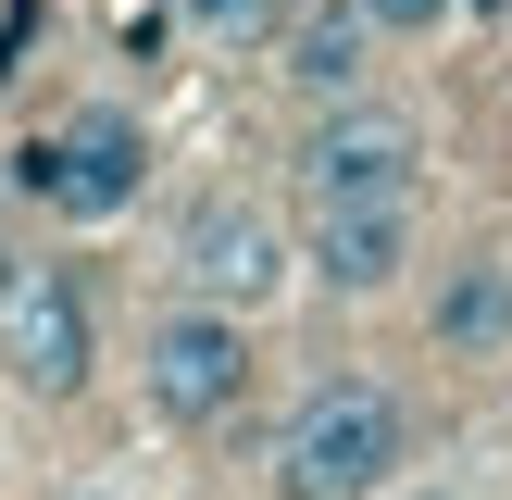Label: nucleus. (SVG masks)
I'll list each match as a JSON object with an SVG mask.
<instances>
[{
  "label": "nucleus",
  "mask_w": 512,
  "mask_h": 500,
  "mask_svg": "<svg viewBox=\"0 0 512 500\" xmlns=\"http://www.w3.org/2000/svg\"><path fill=\"white\" fill-rule=\"evenodd\" d=\"M288 275H300V238L263 213V200H238V188H213L188 225H175V288L188 300L263 313V300H288Z\"/></svg>",
  "instance_id": "nucleus-5"
},
{
  "label": "nucleus",
  "mask_w": 512,
  "mask_h": 500,
  "mask_svg": "<svg viewBox=\"0 0 512 500\" xmlns=\"http://www.w3.org/2000/svg\"><path fill=\"white\" fill-rule=\"evenodd\" d=\"M188 25H200V38H275L288 0H188Z\"/></svg>",
  "instance_id": "nucleus-10"
},
{
  "label": "nucleus",
  "mask_w": 512,
  "mask_h": 500,
  "mask_svg": "<svg viewBox=\"0 0 512 500\" xmlns=\"http://www.w3.org/2000/svg\"><path fill=\"white\" fill-rule=\"evenodd\" d=\"M75 500H113V488H75Z\"/></svg>",
  "instance_id": "nucleus-13"
},
{
  "label": "nucleus",
  "mask_w": 512,
  "mask_h": 500,
  "mask_svg": "<svg viewBox=\"0 0 512 500\" xmlns=\"http://www.w3.org/2000/svg\"><path fill=\"white\" fill-rule=\"evenodd\" d=\"M25 50H38V0H13V13H0V88L25 75Z\"/></svg>",
  "instance_id": "nucleus-12"
},
{
  "label": "nucleus",
  "mask_w": 512,
  "mask_h": 500,
  "mask_svg": "<svg viewBox=\"0 0 512 500\" xmlns=\"http://www.w3.org/2000/svg\"><path fill=\"white\" fill-rule=\"evenodd\" d=\"M250 375H263V350H250V313H225V300L175 288V313H150L138 338V400L163 425H225L250 400Z\"/></svg>",
  "instance_id": "nucleus-3"
},
{
  "label": "nucleus",
  "mask_w": 512,
  "mask_h": 500,
  "mask_svg": "<svg viewBox=\"0 0 512 500\" xmlns=\"http://www.w3.org/2000/svg\"><path fill=\"white\" fill-rule=\"evenodd\" d=\"M363 13H375V38H438L450 0H363Z\"/></svg>",
  "instance_id": "nucleus-11"
},
{
  "label": "nucleus",
  "mask_w": 512,
  "mask_h": 500,
  "mask_svg": "<svg viewBox=\"0 0 512 500\" xmlns=\"http://www.w3.org/2000/svg\"><path fill=\"white\" fill-rule=\"evenodd\" d=\"M300 275L325 300H388L413 275V200H338L300 225Z\"/></svg>",
  "instance_id": "nucleus-7"
},
{
  "label": "nucleus",
  "mask_w": 512,
  "mask_h": 500,
  "mask_svg": "<svg viewBox=\"0 0 512 500\" xmlns=\"http://www.w3.org/2000/svg\"><path fill=\"white\" fill-rule=\"evenodd\" d=\"M413 463V413L388 375H325L275 425V500H388Z\"/></svg>",
  "instance_id": "nucleus-1"
},
{
  "label": "nucleus",
  "mask_w": 512,
  "mask_h": 500,
  "mask_svg": "<svg viewBox=\"0 0 512 500\" xmlns=\"http://www.w3.org/2000/svg\"><path fill=\"white\" fill-rule=\"evenodd\" d=\"M413 175H425V125L388 113V100H313V125H300V150H288L300 213H338V200H413Z\"/></svg>",
  "instance_id": "nucleus-4"
},
{
  "label": "nucleus",
  "mask_w": 512,
  "mask_h": 500,
  "mask_svg": "<svg viewBox=\"0 0 512 500\" xmlns=\"http://www.w3.org/2000/svg\"><path fill=\"white\" fill-rule=\"evenodd\" d=\"M275 75H288L300 100H363L375 13H363V0H288V25H275Z\"/></svg>",
  "instance_id": "nucleus-8"
},
{
  "label": "nucleus",
  "mask_w": 512,
  "mask_h": 500,
  "mask_svg": "<svg viewBox=\"0 0 512 500\" xmlns=\"http://www.w3.org/2000/svg\"><path fill=\"white\" fill-rule=\"evenodd\" d=\"M138 188H150V125L125 113V100H88V113L38 125V138L13 150V200H38V213H63V225L138 213Z\"/></svg>",
  "instance_id": "nucleus-2"
},
{
  "label": "nucleus",
  "mask_w": 512,
  "mask_h": 500,
  "mask_svg": "<svg viewBox=\"0 0 512 500\" xmlns=\"http://www.w3.org/2000/svg\"><path fill=\"white\" fill-rule=\"evenodd\" d=\"M88 363H100L88 288H75L63 263H0V375H13L25 400H75Z\"/></svg>",
  "instance_id": "nucleus-6"
},
{
  "label": "nucleus",
  "mask_w": 512,
  "mask_h": 500,
  "mask_svg": "<svg viewBox=\"0 0 512 500\" xmlns=\"http://www.w3.org/2000/svg\"><path fill=\"white\" fill-rule=\"evenodd\" d=\"M425 325H438V350H463V363H500L512 350V263L500 250H463V263L438 275V300H425Z\"/></svg>",
  "instance_id": "nucleus-9"
},
{
  "label": "nucleus",
  "mask_w": 512,
  "mask_h": 500,
  "mask_svg": "<svg viewBox=\"0 0 512 500\" xmlns=\"http://www.w3.org/2000/svg\"><path fill=\"white\" fill-rule=\"evenodd\" d=\"M438 500H450V488H438Z\"/></svg>",
  "instance_id": "nucleus-14"
}]
</instances>
